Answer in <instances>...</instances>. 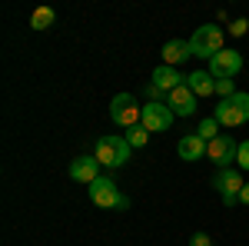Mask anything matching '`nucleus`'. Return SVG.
I'll use <instances>...</instances> for the list:
<instances>
[{"label":"nucleus","mask_w":249,"mask_h":246,"mask_svg":"<svg viewBox=\"0 0 249 246\" xmlns=\"http://www.w3.org/2000/svg\"><path fill=\"white\" fill-rule=\"evenodd\" d=\"M223 43H226V30L216 27V23H206V27H196V34L190 37V50H193V57L210 63L219 50H226Z\"/></svg>","instance_id":"obj_1"},{"label":"nucleus","mask_w":249,"mask_h":246,"mask_svg":"<svg viewBox=\"0 0 249 246\" xmlns=\"http://www.w3.org/2000/svg\"><path fill=\"white\" fill-rule=\"evenodd\" d=\"M130 153H133V147L126 143V136H116V133H110V136H100V143H96V160H100V167H110V170H120V167H126L130 163Z\"/></svg>","instance_id":"obj_2"},{"label":"nucleus","mask_w":249,"mask_h":246,"mask_svg":"<svg viewBox=\"0 0 249 246\" xmlns=\"http://www.w3.org/2000/svg\"><path fill=\"white\" fill-rule=\"evenodd\" d=\"M213 116L219 120V127H243L249 120V94H232L230 100H219V107L213 110Z\"/></svg>","instance_id":"obj_3"},{"label":"nucleus","mask_w":249,"mask_h":246,"mask_svg":"<svg viewBox=\"0 0 249 246\" xmlns=\"http://www.w3.org/2000/svg\"><path fill=\"white\" fill-rule=\"evenodd\" d=\"M87 189H90V200H93L100 209H126V207H130V200L120 193V187H116L110 176H100V180H93Z\"/></svg>","instance_id":"obj_4"},{"label":"nucleus","mask_w":249,"mask_h":246,"mask_svg":"<svg viewBox=\"0 0 249 246\" xmlns=\"http://www.w3.org/2000/svg\"><path fill=\"white\" fill-rule=\"evenodd\" d=\"M140 116H143V107L136 103L133 94H116L113 100H110V120H113L116 127H136L140 123Z\"/></svg>","instance_id":"obj_5"},{"label":"nucleus","mask_w":249,"mask_h":246,"mask_svg":"<svg viewBox=\"0 0 249 246\" xmlns=\"http://www.w3.org/2000/svg\"><path fill=\"white\" fill-rule=\"evenodd\" d=\"M213 187L219 189V196H223V203H226V207L239 203V189L246 187V180H243V170H239V167H230V170H216V176H213Z\"/></svg>","instance_id":"obj_6"},{"label":"nucleus","mask_w":249,"mask_h":246,"mask_svg":"<svg viewBox=\"0 0 249 246\" xmlns=\"http://www.w3.org/2000/svg\"><path fill=\"white\" fill-rule=\"evenodd\" d=\"M206 70L213 74V80H236L239 70H243V54H239V50H219V54L210 60Z\"/></svg>","instance_id":"obj_7"},{"label":"nucleus","mask_w":249,"mask_h":246,"mask_svg":"<svg viewBox=\"0 0 249 246\" xmlns=\"http://www.w3.org/2000/svg\"><path fill=\"white\" fill-rule=\"evenodd\" d=\"M236 153H239V143L232 140L230 133H219L216 140H210V143H206V156H210L219 170H230L232 160H236Z\"/></svg>","instance_id":"obj_8"},{"label":"nucleus","mask_w":249,"mask_h":246,"mask_svg":"<svg viewBox=\"0 0 249 246\" xmlns=\"http://www.w3.org/2000/svg\"><path fill=\"white\" fill-rule=\"evenodd\" d=\"M173 110L166 107V103H146L143 107V116H140V123L146 127L150 133H163V130H170L173 127Z\"/></svg>","instance_id":"obj_9"},{"label":"nucleus","mask_w":249,"mask_h":246,"mask_svg":"<svg viewBox=\"0 0 249 246\" xmlns=\"http://www.w3.org/2000/svg\"><path fill=\"white\" fill-rule=\"evenodd\" d=\"M67 173H70V180L90 187L93 180H100V160H96V156H77V160H70Z\"/></svg>","instance_id":"obj_10"},{"label":"nucleus","mask_w":249,"mask_h":246,"mask_svg":"<svg viewBox=\"0 0 249 246\" xmlns=\"http://www.w3.org/2000/svg\"><path fill=\"white\" fill-rule=\"evenodd\" d=\"M166 107H170L173 114H179V116H193L196 114V94L183 83V87H176V90L166 96Z\"/></svg>","instance_id":"obj_11"},{"label":"nucleus","mask_w":249,"mask_h":246,"mask_svg":"<svg viewBox=\"0 0 249 246\" xmlns=\"http://www.w3.org/2000/svg\"><path fill=\"white\" fill-rule=\"evenodd\" d=\"M160 57H163L166 67H176V70H179V63H186V60L193 57L190 40H166V43H163V50H160Z\"/></svg>","instance_id":"obj_12"},{"label":"nucleus","mask_w":249,"mask_h":246,"mask_svg":"<svg viewBox=\"0 0 249 246\" xmlns=\"http://www.w3.org/2000/svg\"><path fill=\"white\" fill-rule=\"evenodd\" d=\"M179 160H186V163H196V160H203L206 156V140L199 136V133H186V136H179Z\"/></svg>","instance_id":"obj_13"},{"label":"nucleus","mask_w":249,"mask_h":246,"mask_svg":"<svg viewBox=\"0 0 249 246\" xmlns=\"http://www.w3.org/2000/svg\"><path fill=\"white\" fill-rule=\"evenodd\" d=\"M153 83L160 87V90L173 94L176 87H183V83H186V76H179V70H176V67H166V63H160V67L153 70Z\"/></svg>","instance_id":"obj_14"},{"label":"nucleus","mask_w":249,"mask_h":246,"mask_svg":"<svg viewBox=\"0 0 249 246\" xmlns=\"http://www.w3.org/2000/svg\"><path fill=\"white\" fill-rule=\"evenodd\" d=\"M186 87H190L196 96H213L216 94V80H213L210 70H193V74L186 76Z\"/></svg>","instance_id":"obj_15"},{"label":"nucleus","mask_w":249,"mask_h":246,"mask_svg":"<svg viewBox=\"0 0 249 246\" xmlns=\"http://www.w3.org/2000/svg\"><path fill=\"white\" fill-rule=\"evenodd\" d=\"M53 20H57V14H53L50 7H37V10L30 14V27H34V30H50Z\"/></svg>","instance_id":"obj_16"},{"label":"nucleus","mask_w":249,"mask_h":246,"mask_svg":"<svg viewBox=\"0 0 249 246\" xmlns=\"http://www.w3.org/2000/svg\"><path fill=\"white\" fill-rule=\"evenodd\" d=\"M146 140H150V130H146V127H143V123H136V127H130V130H126V143H130V147H146Z\"/></svg>","instance_id":"obj_17"},{"label":"nucleus","mask_w":249,"mask_h":246,"mask_svg":"<svg viewBox=\"0 0 249 246\" xmlns=\"http://www.w3.org/2000/svg\"><path fill=\"white\" fill-rule=\"evenodd\" d=\"M196 133H199L206 143H210V140H216V136H219V120H216V116H206V120L196 127Z\"/></svg>","instance_id":"obj_18"},{"label":"nucleus","mask_w":249,"mask_h":246,"mask_svg":"<svg viewBox=\"0 0 249 246\" xmlns=\"http://www.w3.org/2000/svg\"><path fill=\"white\" fill-rule=\"evenodd\" d=\"M216 94L223 96V100H230L232 94H239V90H236V80H216Z\"/></svg>","instance_id":"obj_19"},{"label":"nucleus","mask_w":249,"mask_h":246,"mask_svg":"<svg viewBox=\"0 0 249 246\" xmlns=\"http://www.w3.org/2000/svg\"><path fill=\"white\" fill-rule=\"evenodd\" d=\"M236 167L249 170V140H239V153H236Z\"/></svg>","instance_id":"obj_20"},{"label":"nucleus","mask_w":249,"mask_h":246,"mask_svg":"<svg viewBox=\"0 0 249 246\" xmlns=\"http://www.w3.org/2000/svg\"><path fill=\"white\" fill-rule=\"evenodd\" d=\"M230 34H232V37H246V34H249V20L246 17H236L230 23Z\"/></svg>","instance_id":"obj_21"},{"label":"nucleus","mask_w":249,"mask_h":246,"mask_svg":"<svg viewBox=\"0 0 249 246\" xmlns=\"http://www.w3.org/2000/svg\"><path fill=\"white\" fill-rule=\"evenodd\" d=\"M190 246H213V240L206 236V233H193V236H190Z\"/></svg>","instance_id":"obj_22"},{"label":"nucleus","mask_w":249,"mask_h":246,"mask_svg":"<svg viewBox=\"0 0 249 246\" xmlns=\"http://www.w3.org/2000/svg\"><path fill=\"white\" fill-rule=\"evenodd\" d=\"M239 203H243V207H249V183L239 189Z\"/></svg>","instance_id":"obj_23"}]
</instances>
